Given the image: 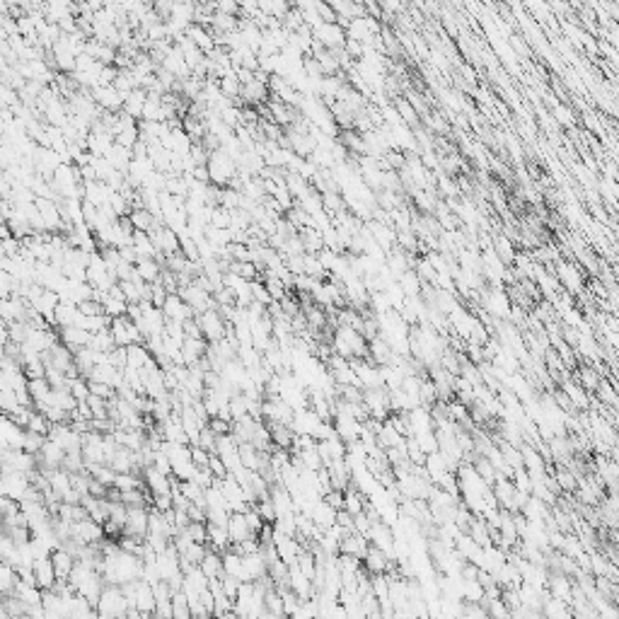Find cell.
<instances>
[{"label": "cell", "mask_w": 619, "mask_h": 619, "mask_svg": "<svg viewBox=\"0 0 619 619\" xmlns=\"http://www.w3.org/2000/svg\"><path fill=\"white\" fill-rule=\"evenodd\" d=\"M414 440L419 443V448L423 450L426 455L428 453H435L438 450V438H435V430H419V433H414Z\"/></svg>", "instance_id": "obj_32"}, {"label": "cell", "mask_w": 619, "mask_h": 619, "mask_svg": "<svg viewBox=\"0 0 619 619\" xmlns=\"http://www.w3.org/2000/svg\"><path fill=\"white\" fill-rule=\"evenodd\" d=\"M109 332L114 336L116 346H131V343H143V334H140L138 324L128 317V314H119L111 317Z\"/></svg>", "instance_id": "obj_4"}, {"label": "cell", "mask_w": 619, "mask_h": 619, "mask_svg": "<svg viewBox=\"0 0 619 619\" xmlns=\"http://www.w3.org/2000/svg\"><path fill=\"white\" fill-rule=\"evenodd\" d=\"M133 607L140 612V617H153L155 612V590L145 580H135V595H133Z\"/></svg>", "instance_id": "obj_10"}, {"label": "cell", "mask_w": 619, "mask_h": 619, "mask_svg": "<svg viewBox=\"0 0 619 619\" xmlns=\"http://www.w3.org/2000/svg\"><path fill=\"white\" fill-rule=\"evenodd\" d=\"M135 271H138V276L145 280V283H155V280H160L162 264H160L155 256H140V259L135 261Z\"/></svg>", "instance_id": "obj_25"}, {"label": "cell", "mask_w": 619, "mask_h": 619, "mask_svg": "<svg viewBox=\"0 0 619 619\" xmlns=\"http://www.w3.org/2000/svg\"><path fill=\"white\" fill-rule=\"evenodd\" d=\"M298 237L303 242V249L307 254H317L319 249H324V240H322V232L317 230L314 225H305L298 230Z\"/></svg>", "instance_id": "obj_24"}, {"label": "cell", "mask_w": 619, "mask_h": 619, "mask_svg": "<svg viewBox=\"0 0 619 619\" xmlns=\"http://www.w3.org/2000/svg\"><path fill=\"white\" fill-rule=\"evenodd\" d=\"M387 564H390V556L385 554L382 549H377L375 544H368L365 554L361 559V566L368 571V573H385Z\"/></svg>", "instance_id": "obj_18"}, {"label": "cell", "mask_w": 619, "mask_h": 619, "mask_svg": "<svg viewBox=\"0 0 619 619\" xmlns=\"http://www.w3.org/2000/svg\"><path fill=\"white\" fill-rule=\"evenodd\" d=\"M310 517H312V522L317 527L327 530V527H332L334 522H336V508H332L324 498H319V501L312 506V511H310Z\"/></svg>", "instance_id": "obj_21"}, {"label": "cell", "mask_w": 619, "mask_h": 619, "mask_svg": "<svg viewBox=\"0 0 619 619\" xmlns=\"http://www.w3.org/2000/svg\"><path fill=\"white\" fill-rule=\"evenodd\" d=\"M551 269H554V276H556V280H559L561 290H566V293L575 295V298H578V295L585 290L583 269H580L578 264H573V261H566V259H556L554 264H551Z\"/></svg>", "instance_id": "obj_1"}, {"label": "cell", "mask_w": 619, "mask_h": 619, "mask_svg": "<svg viewBox=\"0 0 619 619\" xmlns=\"http://www.w3.org/2000/svg\"><path fill=\"white\" fill-rule=\"evenodd\" d=\"M184 530L193 542H206V520H191Z\"/></svg>", "instance_id": "obj_35"}, {"label": "cell", "mask_w": 619, "mask_h": 619, "mask_svg": "<svg viewBox=\"0 0 619 619\" xmlns=\"http://www.w3.org/2000/svg\"><path fill=\"white\" fill-rule=\"evenodd\" d=\"M148 515H150V506H126L124 535L145 540V535H148Z\"/></svg>", "instance_id": "obj_6"}, {"label": "cell", "mask_w": 619, "mask_h": 619, "mask_svg": "<svg viewBox=\"0 0 619 619\" xmlns=\"http://www.w3.org/2000/svg\"><path fill=\"white\" fill-rule=\"evenodd\" d=\"M172 617H191V612H189V602H187V595L182 593V588L179 590H172Z\"/></svg>", "instance_id": "obj_33"}, {"label": "cell", "mask_w": 619, "mask_h": 619, "mask_svg": "<svg viewBox=\"0 0 619 619\" xmlns=\"http://www.w3.org/2000/svg\"><path fill=\"white\" fill-rule=\"evenodd\" d=\"M332 426H334V433H336L343 443H351V440H356L358 433H361V421H356L351 414H346V411L334 414Z\"/></svg>", "instance_id": "obj_11"}, {"label": "cell", "mask_w": 619, "mask_h": 619, "mask_svg": "<svg viewBox=\"0 0 619 619\" xmlns=\"http://www.w3.org/2000/svg\"><path fill=\"white\" fill-rule=\"evenodd\" d=\"M540 612L544 614V617H549V619H569V617H573V612H571V604L564 602V600L551 598V595L544 600V604H542Z\"/></svg>", "instance_id": "obj_26"}, {"label": "cell", "mask_w": 619, "mask_h": 619, "mask_svg": "<svg viewBox=\"0 0 619 619\" xmlns=\"http://www.w3.org/2000/svg\"><path fill=\"white\" fill-rule=\"evenodd\" d=\"M394 106H397V114H399L401 121H406V124L411 126V128H419V114H416V109L409 104V102H404L401 97H397L394 99Z\"/></svg>", "instance_id": "obj_30"}, {"label": "cell", "mask_w": 619, "mask_h": 619, "mask_svg": "<svg viewBox=\"0 0 619 619\" xmlns=\"http://www.w3.org/2000/svg\"><path fill=\"white\" fill-rule=\"evenodd\" d=\"M196 322H198V329H201V336L206 339L208 343H213V341H218V339L225 336L227 322L222 319V314L218 312L216 307L203 310L201 314H196Z\"/></svg>", "instance_id": "obj_5"}, {"label": "cell", "mask_w": 619, "mask_h": 619, "mask_svg": "<svg viewBox=\"0 0 619 619\" xmlns=\"http://www.w3.org/2000/svg\"><path fill=\"white\" fill-rule=\"evenodd\" d=\"M32 575H34V583H37L41 590L53 588V585H56V571H53L51 556H44V559H34Z\"/></svg>", "instance_id": "obj_15"}, {"label": "cell", "mask_w": 619, "mask_h": 619, "mask_svg": "<svg viewBox=\"0 0 619 619\" xmlns=\"http://www.w3.org/2000/svg\"><path fill=\"white\" fill-rule=\"evenodd\" d=\"M150 361H153V353L148 351L145 343H131V346H126V365L128 368L140 370V368H145Z\"/></svg>", "instance_id": "obj_23"}, {"label": "cell", "mask_w": 619, "mask_h": 619, "mask_svg": "<svg viewBox=\"0 0 619 619\" xmlns=\"http://www.w3.org/2000/svg\"><path fill=\"white\" fill-rule=\"evenodd\" d=\"M482 307L486 310L493 319L506 322L508 314H511V298H508L506 288H503V285H493V288L482 290Z\"/></svg>", "instance_id": "obj_3"}, {"label": "cell", "mask_w": 619, "mask_h": 619, "mask_svg": "<svg viewBox=\"0 0 619 619\" xmlns=\"http://www.w3.org/2000/svg\"><path fill=\"white\" fill-rule=\"evenodd\" d=\"M225 527H227V535H230V544H237V542L254 535V532L249 530V525H247L245 513H240V511H230V517H227Z\"/></svg>", "instance_id": "obj_19"}, {"label": "cell", "mask_w": 619, "mask_h": 619, "mask_svg": "<svg viewBox=\"0 0 619 619\" xmlns=\"http://www.w3.org/2000/svg\"><path fill=\"white\" fill-rule=\"evenodd\" d=\"M58 332V341L63 343V346H68L73 353L77 351V348L87 346L92 339V334L87 332V329L82 327H53Z\"/></svg>", "instance_id": "obj_12"}, {"label": "cell", "mask_w": 619, "mask_h": 619, "mask_svg": "<svg viewBox=\"0 0 619 619\" xmlns=\"http://www.w3.org/2000/svg\"><path fill=\"white\" fill-rule=\"evenodd\" d=\"M160 310H162L164 319H172V322H184V319L193 317V310L179 298V293H169Z\"/></svg>", "instance_id": "obj_13"}, {"label": "cell", "mask_w": 619, "mask_h": 619, "mask_svg": "<svg viewBox=\"0 0 619 619\" xmlns=\"http://www.w3.org/2000/svg\"><path fill=\"white\" fill-rule=\"evenodd\" d=\"M90 346H92V348H97V351H104V353H106V351H111V348L116 346V341H114V336H111L109 327H106V329H99V332L92 334Z\"/></svg>", "instance_id": "obj_31"}, {"label": "cell", "mask_w": 619, "mask_h": 619, "mask_svg": "<svg viewBox=\"0 0 619 619\" xmlns=\"http://www.w3.org/2000/svg\"><path fill=\"white\" fill-rule=\"evenodd\" d=\"M254 511L261 515V520L264 522H274L276 520V511H274V503H271L269 496L259 498V501L254 503Z\"/></svg>", "instance_id": "obj_34"}, {"label": "cell", "mask_w": 619, "mask_h": 619, "mask_svg": "<svg viewBox=\"0 0 619 619\" xmlns=\"http://www.w3.org/2000/svg\"><path fill=\"white\" fill-rule=\"evenodd\" d=\"M469 464H472L474 472H477L479 477L484 479V484H488V486H491L493 479H496V469L491 467V462H488V459L484 457V455H474V459H472V462H469Z\"/></svg>", "instance_id": "obj_29"}, {"label": "cell", "mask_w": 619, "mask_h": 619, "mask_svg": "<svg viewBox=\"0 0 619 619\" xmlns=\"http://www.w3.org/2000/svg\"><path fill=\"white\" fill-rule=\"evenodd\" d=\"M206 348H208V341L203 336H184V341H182L184 365H193V363L201 361V358L206 356Z\"/></svg>", "instance_id": "obj_16"}, {"label": "cell", "mask_w": 619, "mask_h": 619, "mask_svg": "<svg viewBox=\"0 0 619 619\" xmlns=\"http://www.w3.org/2000/svg\"><path fill=\"white\" fill-rule=\"evenodd\" d=\"M368 544H370V542H368L363 535H358V532H348V535L339 542V554H348V556H358V559H363Z\"/></svg>", "instance_id": "obj_22"}, {"label": "cell", "mask_w": 619, "mask_h": 619, "mask_svg": "<svg viewBox=\"0 0 619 619\" xmlns=\"http://www.w3.org/2000/svg\"><path fill=\"white\" fill-rule=\"evenodd\" d=\"M87 385H90V394H97V397H102V399H111V397L116 394L114 387L104 385V382H92V380H87Z\"/></svg>", "instance_id": "obj_36"}, {"label": "cell", "mask_w": 619, "mask_h": 619, "mask_svg": "<svg viewBox=\"0 0 619 619\" xmlns=\"http://www.w3.org/2000/svg\"><path fill=\"white\" fill-rule=\"evenodd\" d=\"M208 469H211L213 477H216V479H222V477H225V474H227L225 464H222V459L218 457L216 453H211V459H208Z\"/></svg>", "instance_id": "obj_38"}, {"label": "cell", "mask_w": 619, "mask_h": 619, "mask_svg": "<svg viewBox=\"0 0 619 619\" xmlns=\"http://www.w3.org/2000/svg\"><path fill=\"white\" fill-rule=\"evenodd\" d=\"M143 484L148 488L150 496H158V493H172V474H162L148 464L143 469Z\"/></svg>", "instance_id": "obj_8"}, {"label": "cell", "mask_w": 619, "mask_h": 619, "mask_svg": "<svg viewBox=\"0 0 619 619\" xmlns=\"http://www.w3.org/2000/svg\"><path fill=\"white\" fill-rule=\"evenodd\" d=\"M559 385H561V390H564V394L569 397V399H571V404H573L575 409H578V411L590 409V397H593V394H590V392H585L583 387H580L578 382L573 380V377H571V375H566L564 380L559 382Z\"/></svg>", "instance_id": "obj_14"}, {"label": "cell", "mask_w": 619, "mask_h": 619, "mask_svg": "<svg viewBox=\"0 0 619 619\" xmlns=\"http://www.w3.org/2000/svg\"><path fill=\"white\" fill-rule=\"evenodd\" d=\"M274 546H276V551H278V559L285 561L288 566L295 564L300 549H303V544L298 542V537L283 535V532H278V530H274Z\"/></svg>", "instance_id": "obj_9"}, {"label": "cell", "mask_w": 619, "mask_h": 619, "mask_svg": "<svg viewBox=\"0 0 619 619\" xmlns=\"http://www.w3.org/2000/svg\"><path fill=\"white\" fill-rule=\"evenodd\" d=\"M95 609L99 617H126L128 602L121 593V585H104L99 600L95 602Z\"/></svg>", "instance_id": "obj_2"}, {"label": "cell", "mask_w": 619, "mask_h": 619, "mask_svg": "<svg viewBox=\"0 0 619 619\" xmlns=\"http://www.w3.org/2000/svg\"><path fill=\"white\" fill-rule=\"evenodd\" d=\"M189 450H191V459L196 467H208V459H211V453H208L206 448H201V445H189Z\"/></svg>", "instance_id": "obj_37"}, {"label": "cell", "mask_w": 619, "mask_h": 619, "mask_svg": "<svg viewBox=\"0 0 619 619\" xmlns=\"http://www.w3.org/2000/svg\"><path fill=\"white\" fill-rule=\"evenodd\" d=\"M198 569L206 573V578H218V575L222 573V561H220V554L213 549H206V554H203L201 564H198Z\"/></svg>", "instance_id": "obj_28"}, {"label": "cell", "mask_w": 619, "mask_h": 619, "mask_svg": "<svg viewBox=\"0 0 619 619\" xmlns=\"http://www.w3.org/2000/svg\"><path fill=\"white\" fill-rule=\"evenodd\" d=\"M491 249H493V254H496L506 266H511L513 259H515V247H513V240H508L506 235H496V237H493Z\"/></svg>", "instance_id": "obj_27"}, {"label": "cell", "mask_w": 619, "mask_h": 619, "mask_svg": "<svg viewBox=\"0 0 619 619\" xmlns=\"http://www.w3.org/2000/svg\"><path fill=\"white\" fill-rule=\"evenodd\" d=\"M206 544L208 549L222 554L225 549H230V535H227L225 525H216V522H206Z\"/></svg>", "instance_id": "obj_17"}, {"label": "cell", "mask_w": 619, "mask_h": 619, "mask_svg": "<svg viewBox=\"0 0 619 619\" xmlns=\"http://www.w3.org/2000/svg\"><path fill=\"white\" fill-rule=\"evenodd\" d=\"M51 564H53V571H56V580H68L73 564H75V556L68 549H63V546H58V549L51 551Z\"/></svg>", "instance_id": "obj_20"}, {"label": "cell", "mask_w": 619, "mask_h": 619, "mask_svg": "<svg viewBox=\"0 0 619 619\" xmlns=\"http://www.w3.org/2000/svg\"><path fill=\"white\" fill-rule=\"evenodd\" d=\"M5 353H8V351H5V346H3V343H0V361H3V358H5Z\"/></svg>", "instance_id": "obj_39"}, {"label": "cell", "mask_w": 619, "mask_h": 619, "mask_svg": "<svg viewBox=\"0 0 619 619\" xmlns=\"http://www.w3.org/2000/svg\"><path fill=\"white\" fill-rule=\"evenodd\" d=\"M312 39L319 41L324 48H341L346 44V29L339 22H322L312 29Z\"/></svg>", "instance_id": "obj_7"}]
</instances>
